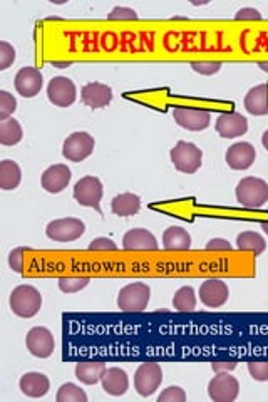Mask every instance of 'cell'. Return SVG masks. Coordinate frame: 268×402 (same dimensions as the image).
Wrapping results in <instances>:
<instances>
[{"label":"cell","instance_id":"3957f363","mask_svg":"<svg viewBox=\"0 0 268 402\" xmlns=\"http://www.w3.org/2000/svg\"><path fill=\"white\" fill-rule=\"evenodd\" d=\"M170 158L171 163L175 165V168L178 169V171L186 173V175L197 173L203 165L201 149L198 148L197 145L188 141L176 142L175 148H171L170 151Z\"/></svg>","mask_w":268,"mask_h":402},{"label":"cell","instance_id":"7c38bea8","mask_svg":"<svg viewBox=\"0 0 268 402\" xmlns=\"http://www.w3.org/2000/svg\"><path fill=\"white\" fill-rule=\"evenodd\" d=\"M175 123L188 131H203L212 123V114L200 107H175Z\"/></svg>","mask_w":268,"mask_h":402},{"label":"cell","instance_id":"5bb4252c","mask_svg":"<svg viewBox=\"0 0 268 402\" xmlns=\"http://www.w3.org/2000/svg\"><path fill=\"white\" fill-rule=\"evenodd\" d=\"M230 290L228 285L223 280L218 278H210V280L203 282L200 287V299L201 304H205L210 308H218L228 302Z\"/></svg>","mask_w":268,"mask_h":402},{"label":"cell","instance_id":"f1b7e54d","mask_svg":"<svg viewBox=\"0 0 268 402\" xmlns=\"http://www.w3.org/2000/svg\"><path fill=\"white\" fill-rule=\"evenodd\" d=\"M173 307L179 312H191L197 307V295L193 287H181L173 297Z\"/></svg>","mask_w":268,"mask_h":402},{"label":"cell","instance_id":"e575fe53","mask_svg":"<svg viewBox=\"0 0 268 402\" xmlns=\"http://www.w3.org/2000/svg\"><path fill=\"white\" fill-rule=\"evenodd\" d=\"M186 392L178 385H170L158 396V402H185Z\"/></svg>","mask_w":268,"mask_h":402},{"label":"cell","instance_id":"603a6c76","mask_svg":"<svg viewBox=\"0 0 268 402\" xmlns=\"http://www.w3.org/2000/svg\"><path fill=\"white\" fill-rule=\"evenodd\" d=\"M163 246L168 251H188L191 248V235L181 226H170L163 233Z\"/></svg>","mask_w":268,"mask_h":402},{"label":"cell","instance_id":"836d02e7","mask_svg":"<svg viewBox=\"0 0 268 402\" xmlns=\"http://www.w3.org/2000/svg\"><path fill=\"white\" fill-rule=\"evenodd\" d=\"M15 57H17V54H15V49L12 45L5 41L0 42V71L9 69L14 64Z\"/></svg>","mask_w":268,"mask_h":402},{"label":"cell","instance_id":"ac0fdd59","mask_svg":"<svg viewBox=\"0 0 268 402\" xmlns=\"http://www.w3.org/2000/svg\"><path fill=\"white\" fill-rule=\"evenodd\" d=\"M158 246L155 235L144 228H134L122 237V248L128 251H155Z\"/></svg>","mask_w":268,"mask_h":402},{"label":"cell","instance_id":"1f68e13d","mask_svg":"<svg viewBox=\"0 0 268 402\" xmlns=\"http://www.w3.org/2000/svg\"><path fill=\"white\" fill-rule=\"evenodd\" d=\"M17 109V99L9 91H0V121L9 119Z\"/></svg>","mask_w":268,"mask_h":402},{"label":"cell","instance_id":"b9f144b4","mask_svg":"<svg viewBox=\"0 0 268 402\" xmlns=\"http://www.w3.org/2000/svg\"><path fill=\"white\" fill-rule=\"evenodd\" d=\"M212 369L216 374H220V372H232V370L236 369V362H232V361H218V362H213Z\"/></svg>","mask_w":268,"mask_h":402},{"label":"cell","instance_id":"d4e9b609","mask_svg":"<svg viewBox=\"0 0 268 402\" xmlns=\"http://www.w3.org/2000/svg\"><path fill=\"white\" fill-rule=\"evenodd\" d=\"M111 210L118 216H133L141 210V198L134 193H121L111 201Z\"/></svg>","mask_w":268,"mask_h":402},{"label":"cell","instance_id":"8fae6325","mask_svg":"<svg viewBox=\"0 0 268 402\" xmlns=\"http://www.w3.org/2000/svg\"><path fill=\"white\" fill-rule=\"evenodd\" d=\"M47 98L54 106L69 107L74 104L76 98H78V89H76V84L69 77H52V81L47 86Z\"/></svg>","mask_w":268,"mask_h":402},{"label":"cell","instance_id":"30bf717a","mask_svg":"<svg viewBox=\"0 0 268 402\" xmlns=\"http://www.w3.org/2000/svg\"><path fill=\"white\" fill-rule=\"evenodd\" d=\"M27 350L39 359H47L54 354L56 349V340H54L52 332L45 327H34L27 332L25 337Z\"/></svg>","mask_w":268,"mask_h":402},{"label":"cell","instance_id":"f35d334b","mask_svg":"<svg viewBox=\"0 0 268 402\" xmlns=\"http://www.w3.org/2000/svg\"><path fill=\"white\" fill-rule=\"evenodd\" d=\"M89 250H93V251H116L118 245L111 238L99 237V238H96V240H93V242H91Z\"/></svg>","mask_w":268,"mask_h":402},{"label":"cell","instance_id":"ffe728a7","mask_svg":"<svg viewBox=\"0 0 268 402\" xmlns=\"http://www.w3.org/2000/svg\"><path fill=\"white\" fill-rule=\"evenodd\" d=\"M19 389L27 397H44L51 389L49 377L42 372H27L19 381Z\"/></svg>","mask_w":268,"mask_h":402},{"label":"cell","instance_id":"8d00e7d4","mask_svg":"<svg viewBox=\"0 0 268 402\" xmlns=\"http://www.w3.org/2000/svg\"><path fill=\"white\" fill-rule=\"evenodd\" d=\"M30 248H25V246H21V248H14L9 253V266L14 270L15 273H22L24 272V253L29 251Z\"/></svg>","mask_w":268,"mask_h":402},{"label":"cell","instance_id":"74e56055","mask_svg":"<svg viewBox=\"0 0 268 402\" xmlns=\"http://www.w3.org/2000/svg\"><path fill=\"white\" fill-rule=\"evenodd\" d=\"M107 19L109 21H137V12L129 7H114Z\"/></svg>","mask_w":268,"mask_h":402},{"label":"cell","instance_id":"7402d4cb","mask_svg":"<svg viewBox=\"0 0 268 402\" xmlns=\"http://www.w3.org/2000/svg\"><path fill=\"white\" fill-rule=\"evenodd\" d=\"M245 109L254 116L268 114V86L258 84L252 87L245 96Z\"/></svg>","mask_w":268,"mask_h":402},{"label":"cell","instance_id":"d6986e66","mask_svg":"<svg viewBox=\"0 0 268 402\" xmlns=\"http://www.w3.org/2000/svg\"><path fill=\"white\" fill-rule=\"evenodd\" d=\"M113 89L101 83H89L80 89V99L87 107H93V109L106 107L113 100Z\"/></svg>","mask_w":268,"mask_h":402},{"label":"cell","instance_id":"f6af8a7d","mask_svg":"<svg viewBox=\"0 0 268 402\" xmlns=\"http://www.w3.org/2000/svg\"><path fill=\"white\" fill-rule=\"evenodd\" d=\"M258 67L262 69L263 72H268V63H265V61H262V63H258Z\"/></svg>","mask_w":268,"mask_h":402},{"label":"cell","instance_id":"9a60e30c","mask_svg":"<svg viewBox=\"0 0 268 402\" xmlns=\"http://www.w3.org/2000/svg\"><path fill=\"white\" fill-rule=\"evenodd\" d=\"M256 158V151L250 142L247 141H240L232 145L225 154V161L232 169H238V171H243V169H248L252 165L255 163Z\"/></svg>","mask_w":268,"mask_h":402},{"label":"cell","instance_id":"9c48e42d","mask_svg":"<svg viewBox=\"0 0 268 402\" xmlns=\"http://www.w3.org/2000/svg\"><path fill=\"white\" fill-rule=\"evenodd\" d=\"M240 394V382L230 372L216 374L208 384V396L214 402H233Z\"/></svg>","mask_w":268,"mask_h":402},{"label":"cell","instance_id":"8992f818","mask_svg":"<svg viewBox=\"0 0 268 402\" xmlns=\"http://www.w3.org/2000/svg\"><path fill=\"white\" fill-rule=\"evenodd\" d=\"M163 382V370L156 362H143L134 374V389L139 396L149 397L159 389Z\"/></svg>","mask_w":268,"mask_h":402},{"label":"cell","instance_id":"60d3db41","mask_svg":"<svg viewBox=\"0 0 268 402\" xmlns=\"http://www.w3.org/2000/svg\"><path fill=\"white\" fill-rule=\"evenodd\" d=\"M232 248V243L225 238H212L206 243V250L208 251H230Z\"/></svg>","mask_w":268,"mask_h":402},{"label":"cell","instance_id":"4fadbf2b","mask_svg":"<svg viewBox=\"0 0 268 402\" xmlns=\"http://www.w3.org/2000/svg\"><path fill=\"white\" fill-rule=\"evenodd\" d=\"M14 84L22 98H36L44 86V77H42L39 69L27 65L15 74Z\"/></svg>","mask_w":268,"mask_h":402},{"label":"cell","instance_id":"e0dca14e","mask_svg":"<svg viewBox=\"0 0 268 402\" xmlns=\"http://www.w3.org/2000/svg\"><path fill=\"white\" fill-rule=\"evenodd\" d=\"M216 133L225 139H233L243 136L248 131V121L245 116L238 113H223L216 119Z\"/></svg>","mask_w":268,"mask_h":402},{"label":"cell","instance_id":"44dd1931","mask_svg":"<svg viewBox=\"0 0 268 402\" xmlns=\"http://www.w3.org/2000/svg\"><path fill=\"white\" fill-rule=\"evenodd\" d=\"M101 384L104 392L109 394V396L120 397L128 392L129 377L128 374H126V370L120 369V367H109V369H106V372L102 374Z\"/></svg>","mask_w":268,"mask_h":402},{"label":"cell","instance_id":"484cf974","mask_svg":"<svg viewBox=\"0 0 268 402\" xmlns=\"http://www.w3.org/2000/svg\"><path fill=\"white\" fill-rule=\"evenodd\" d=\"M22 171L19 166L12 160H3L0 163V188L5 191H12L21 184Z\"/></svg>","mask_w":268,"mask_h":402},{"label":"cell","instance_id":"ab89813d","mask_svg":"<svg viewBox=\"0 0 268 402\" xmlns=\"http://www.w3.org/2000/svg\"><path fill=\"white\" fill-rule=\"evenodd\" d=\"M236 21H260L262 19V14L258 10L254 9V7H243L240 9L235 15Z\"/></svg>","mask_w":268,"mask_h":402},{"label":"cell","instance_id":"83f0119b","mask_svg":"<svg viewBox=\"0 0 268 402\" xmlns=\"http://www.w3.org/2000/svg\"><path fill=\"white\" fill-rule=\"evenodd\" d=\"M236 246L241 251H250V253L262 255L267 250V242L256 231H243L236 237Z\"/></svg>","mask_w":268,"mask_h":402},{"label":"cell","instance_id":"d6a6232c","mask_svg":"<svg viewBox=\"0 0 268 402\" xmlns=\"http://www.w3.org/2000/svg\"><path fill=\"white\" fill-rule=\"evenodd\" d=\"M248 372L254 381L267 382L268 381V361H252L248 362Z\"/></svg>","mask_w":268,"mask_h":402},{"label":"cell","instance_id":"ee69618b","mask_svg":"<svg viewBox=\"0 0 268 402\" xmlns=\"http://www.w3.org/2000/svg\"><path fill=\"white\" fill-rule=\"evenodd\" d=\"M51 64L56 65V67H60V69L69 67V65H71V63H51Z\"/></svg>","mask_w":268,"mask_h":402},{"label":"cell","instance_id":"ba28073f","mask_svg":"<svg viewBox=\"0 0 268 402\" xmlns=\"http://www.w3.org/2000/svg\"><path fill=\"white\" fill-rule=\"evenodd\" d=\"M96 146L94 138L89 133H72L63 145V156L72 163H80L93 154Z\"/></svg>","mask_w":268,"mask_h":402},{"label":"cell","instance_id":"7bdbcfd3","mask_svg":"<svg viewBox=\"0 0 268 402\" xmlns=\"http://www.w3.org/2000/svg\"><path fill=\"white\" fill-rule=\"evenodd\" d=\"M262 145H263V148H265L268 151V129L263 133V136H262Z\"/></svg>","mask_w":268,"mask_h":402},{"label":"cell","instance_id":"277c9868","mask_svg":"<svg viewBox=\"0 0 268 402\" xmlns=\"http://www.w3.org/2000/svg\"><path fill=\"white\" fill-rule=\"evenodd\" d=\"M151 299V288L143 282H134L121 288L118 307L124 312H143Z\"/></svg>","mask_w":268,"mask_h":402},{"label":"cell","instance_id":"7a4b0ae2","mask_svg":"<svg viewBox=\"0 0 268 402\" xmlns=\"http://www.w3.org/2000/svg\"><path fill=\"white\" fill-rule=\"evenodd\" d=\"M9 304L15 315L22 317V319H30V317L39 314L42 295L32 285H19L10 293Z\"/></svg>","mask_w":268,"mask_h":402},{"label":"cell","instance_id":"52a82bcc","mask_svg":"<svg viewBox=\"0 0 268 402\" xmlns=\"http://www.w3.org/2000/svg\"><path fill=\"white\" fill-rule=\"evenodd\" d=\"M84 231H86V225L79 218H72V216L54 220L45 228V235L54 242L60 243L74 242V240L82 237Z\"/></svg>","mask_w":268,"mask_h":402},{"label":"cell","instance_id":"6da1fadb","mask_svg":"<svg viewBox=\"0 0 268 402\" xmlns=\"http://www.w3.org/2000/svg\"><path fill=\"white\" fill-rule=\"evenodd\" d=\"M236 201L247 210H258L268 201V184L255 176H247L236 184Z\"/></svg>","mask_w":268,"mask_h":402},{"label":"cell","instance_id":"2e32d148","mask_svg":"<svg viewBox=\"0 0 268 402\" xmlns=\"http://www.w3.org/2000/svg\"><path fill=\"white\" fill-rule=\"evenodd\" d=\"M71 178L72 173L66 165H54L49 166V168L42 173L41 184L47 193L57 195V193L64 191V189L67 188Z\"/></svg>","mask_w":268,"mask_h":402},{"label":"cell","instance_id":"bcb514c9","mask_svg":"<svg viewBox=\"0 0 268 402\" xmlns=\"http://www.w3.org/2000/svg\"><path fill=\"white\" fill-rule=\"evenodd\" d=\"M262 228H263V231H265V233L268 235V220H267V222L262 223Z\"/></svg>","mask_w":268,"mask_h":402},{"label":"cell","instance_id":"5b68a950","mask_svg":"<svg viewBox=\"0 0 268 402\" xmlns=\"http://www.w3.org/2000/svg\"><path fill=\"white\" fill-rule=\"evenodd\" d=\"M102 183L96 176H84L76 183L74 187V200L80 207L94 208L96 211L101 213V198H102Z\"/></svg>","mask_w":268,"mask_h":402},{"label":"cell","instance_id":"cb8c5ba5","mask_svg":"<svg viewBox=\"0 0 268 402\" xmlns=\"http://www.w3.org/2000/svg\"><path fill=\"white\" fill-rule=\"evenodd\" d=\"M106 369H107L106 364L101 361L78 362V366H76V377H78L82 384L93 385L96 382L101 381Z\"/></svg>","mask_w":268,"mask_h":402},{"label":"cell","instance_id":"4dcf8cb0","mask_svg":"<svg viewBox=\"0 0 268 402\" xmlns=\"http://www.w3.org/2000/svg\"><path fill=\"white\" fill-rule=\"evenodd\" d=\"M87 277H63L59 278V288L64 293H78L89 285Z\"/></svg>","mask_w":268,"mask_h":402},{"label":"cell","instance_id":"d590c367","mask_svg":"<svg viewBox=\"0 0 268 402\" xmlns=\"http://www.w3.org/2000/svg\"><path fill=\"white\" fill-rule=\"evenodd\" d=\"M191 69L201 76H213L216 72H220L221 63H214V61H197V63H191Z\"/></svg>","mask_w":268,"mask_h":402},{"label":"cell","instance_id":"f546056e","mask_svg":"<svg viewBox=\"0 0 268 402\" xmlns=\"http://www.w3.org/2000/svg\"><path fill=\"white\" fill-rule=\"evenodd\" d=\"M57 402H87V394L84 392L79 385L66 382L57 390L56 396Z\"/></svg>","mask_w":268,"mask_h":402},{"label":"cell","instance_id":"4316f807","mask_svg":"<svg viewBox=\"0 0 268 402\" xmlns=\"http://www.w3.org/2000/svg\"><path fill=\"white\" fill-rule=\"evenodd\" d=\"M24 138V131L17 119L9 118L0 121V142L3 146H15Z\"/></svg>","mask_w":268,"mask_h":402}]
</instances>
